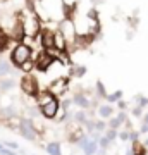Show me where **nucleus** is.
<instances>
[{"label": "nucleus", "mask_w": 148, "mask_h": 155, "mask_svg": "<svg viewBox=\"0 0 148 155\" xmlns=\"http://www.w3.org/2000/svg\"><path fill=\"white\" fill-rule=\"evenodd\" d=\"M29 57H31V48H29L28 45H24V43H19L16 48L12 50L11 59H12V62H14L16 66H22L24 62L29 61Z\"/></svg>", "instance_id": "nucleus-1"}, {"label": "nucleus", "mask_w": 148, "mask_h": 155, "mask_svg": "<svg viewBox=\"0 0 148 155\" xmlns=\"http://www.w3.org/2000/svg\"><path fill=\"white\" fill-rule=\"evenodd\" d=\"M22 28H24V36H29V38H33L36 35L40 33V21L36 19L35 14H28V17L22 21Z\"/></svg>", "instance_id": "nucleus-2"}, {"label": "nucleus", "mask_w": 148, "mask_h": 155, "mask_svg": "<svg viewBox=\"0 0 148 155\" xmlns=\"http://www.w3.org/2000/svg\"><path fill=\"white\" fill-rule=\"evenodd\" d=\"M41 107V114H43L47 119H54L55 116H57V110H59V102L52 97V98L48 100V102H45Z\"/></svg>", "instance_id": "nucleus-3"}, {"label": "nucleus", "mask_w": 148, "mask_h": 155, "mask_svg": "<svg viewBox=\"0 0 148 155\" xmlns=\"http://www.w3.org/2000/svg\"><path fill=\"white\" fill-rule=\"evenodd\" d=\"M19 131H21V134L26 140L36 138V131H35V127H33V121H29V119H22L19 122Z\"/></svg>", "instance_id": "nucleus-4"}, {"label": "nucleus", "mask_w": 148, "mask_h": 155, "mask_svg": "<svg viewBox=\"0 0 148 155\" xmlns=\"http://www.w3.org/2000/svg\"><path fill=\"white\" fill-rule=\"evenodd\" d=\"M21 90L24 93L28 95H38V88H36V81H35V78L31 76H24L21 79Z\"/></svg>", "instance_id": "nucleus-5"}, {"label": "nucleus", "mask_w": 148, "mask_h": 155, "mask_svg": "<svg viewBox=\"0 0 148 155\" xmlns=\"http://www.w3.org/2000/svg\"><path fill=\"white\" fill-rule=\"evenodd\" d=\"M54 62H55L54 57L50 55V54H47V52H45V54H41V55H40L38 62H36V66H38L40 71H47V69H48L52 64H54Z\"/></svg>", "instance_id": "nucleus-6"}, {"label": "nucleus", "mask_w": 148, "mask_h": 155, "mask_svg": "<svg viewBox=\"0 0 148 155\" xmlns=\"http://www.w3.org/2000/svg\"><path fill=\"white\" fill-rule=\"evenodd\" d=\"M41 47L47 50L54 48V33L52 31H48V29H45V31H41Z\"/></svg>", "instance_id": "nucleus-7"}, {"label": "nucleus", "mask_w": 148, "mask_h": 155, "mask_svg": "<svg viewBox=\"0 0 148 155\" xmlns=\"http://www.w3.org/2000/svg\"><path fill=\"white\" fill-rule=\"evenodd\" d=\"M12 38L21 41L24 38V28H22V21H16V26H14V31H12Z\"/></svg>", "instance_id": "nucleus-8"}, {"label": "nucleus", "mask_w": 148, "mask_h": 155, "mask_svg": "<svg viewBox=\"0 0 148 155\" xmlns=\"http://www.w3.org/2000/svg\"><path fill=\"white\" fill-rule=\"evenodd\" d=\"M83 150H84V153H86V155L97 153V143H95L93 140H88L86 143L83 145Z\"/></svg>", "instance_id": "nucleus-9"}, {"label": "nucleus", "mask_w": 148, "mask_h": 155, "mask_svg": "<svg viewBox=\"0 0 148 155\" xmlns=\"http://www.w3.org/2000/svg\"><path fill=\"white\" fill-rule=\"evenodd\" d=\"M7 45H9V36L5 35V31L0 28V52H4L7 48Z\"/></svg>", "instance_id": "nucleus-10"}, {"label": "nucleus", "mask_w": 148, "mask_h": 155, "mask_svg": "<svg viewBox=\"0 0 148 155\" xmlns=\"http://www.w3.org/2000/svg\"><path fill=\"white\" fill-rule=\"evenodd\" d=\"M47 152H48L50 155H61V145L59 143H48L47 145Z\"/></svg>", "instance_id": "nucleus-11"}, {"label": "nucleus", "mask_w": 148, "mask_h": 155, "mask_svg": "<svg viewBox=\"0 0 148 155\" xmlns=\"http://www.w3.org/2000/svg\"><path fill=\"white\" fill-rule=\"evenodd\" d=\"M74 104H77L79 107H83V109H86V107H90V102H88V98H84L81 93L76 95L74 97Z\"/></svg>", "instance_id": "nucleus-12"}, {"label": "nucleus", "mask_w": 148, "mask_h": 155, "mask_svg": "<svg viewBox=\"0 0 148 155\" xmlns=\"http://www.w3.org/2000/svg\"><path fill=\"white\" fill-rule=\"evenodd\" d=\"M133 155H146V150H145V147L140 143H134L133 145V148H131Z\"/></svg>", "instance_id": "nucleus-13"}, {"label": "nucleus", "mask_w": 148, "mask_h": 155, "mask_svg": "<svg viewBox=\"0 0 148 155\" xmlns=\"http://www.w3.org/2000/svg\"><path fill=\"white\" fill-rule=\"evenodd\" d=\"M98 114L102 117H109L110 114H112V107H110V105H102L98 109Z\"/></svg>", "instance_id": "nucleus-14"}, {"label": "nucleus", "mask_w": 148, "mask_h": 155, "mask_svg": "<svg viewBox=\"0 0 148 155\" xmlns=\"http://www.w3.org/2000/svg\"><path fill=\"white\" fill-rule=\"evenodd\" d=\"M9 71H11V67H9V64H7L5 61H0V76H4V74H7Z\"/></svg>", "instance_id": "nucleus-15"}, {"label": "nucleus", "mask_w": 148, "mask_h": 155, "mask_svg": "<svg viewBox=\"0 0 148 155\" xmlns=\"http://www.w3.org/2000/svg\"><path fill=\"white\" fill-rule=\"evenodd\" d=\"M122 97V91L119 90V91H115L114 95H107V98H109V102H117V100H121Z\"/></svg>", "instance_id": "nucleus-16"}, {"label": "nucleus", "mask_w": 148, "mask_h": 155, "mask_svg": "<svg viewBox=\"0 0 148 155\" xmlns=\"http://www.w3.org/2000/svg\"><path fill=\"white\" fill-rule=\"evenodd\" d=\"M97 90H98L100 97H107V93H105V86L102 84V81H98V83H97Z\"/></svg>", "instance_id": "nucleus-17"}, {"label": "nucleus", "mask_w": 148, "mask_h": 155, "mask_svg": "<svg viewBox=\"0 0 148 155\" xmlns=\"http://www.w3.org/2000/svg\"><path fill=\"white\" fill-rule=\"evenodd\" d=\"M74 119H76L77 122H84L86 121V116H84V112H77L76 116H74Z\"/></svg>", "instance_id": "nucleus-18"}, {"label": "nucleus", "mask_w": 148, "mask_h": 155, "mask_svg": "<svg viewBox=\"0 0 148 155\" xmlns=\"http://www.w3.org/2000/svg\"><path fill=\"white\" fill-rule=\"evenodd\" d=\"M119 126H121V121H119L117 117H115V119H112V121H110V127H112V129H115V127H119Z\"/></svg>", "instance_id": "nucleus-19"}, {"label": "nucleus", "mask_w": 148, "mask_h": 155, "mask_svg": "<svg viewBox=\"0 0 148 155\" xmlns=\"http://www.w3.org/2000/svg\"><path fill=\"white\" fill-rule=\"evenodd\" d=\"M115 136H117V133H115V129H110L109 133H107V140H109V141H112V140H114Z\"/></svg>", "instance_id": "nucleus-20"}, {"label": "nucleus", "mask_w": 148, "mask_h": 155, "mask_svg": "<svg viewBox=\"0 0 148 155\" xmlns=\"http://www.w3.org/2000/svg\"><path fill=\"white\" fill-rule=\"evenodd\" d=\"M5 147H11V148H14V150H19V145L14 143V141H5Z\"/></svg>", "instance_id": "nucleus-21"}, {"label": "nucleus", "mask_w": 148, "mask_h": 155, "mask_svg": "<svg viewBox=\"0 0 148 155\" xmlns=\"http://www.w3.org/2000/svg\"><path fill=\"white\" fill-rule=\"evenodd\" d=\"M12 84H14L12 81H2V88H4V90H9Z\"/></svg>", "instance_id": "nucleus-22"}, {"label": "nucleus", "mask_w": 148, "mask_h": 155, "mask_svg": "<svg viewBox=\"0 0 148 155\" xmlns=\"http://www.w3.org/2000/svg\"><path fill=\"white\" fill-rule=\"evenodd\" d=\"M136 98H138V102H140V107H143V105H146L148 104V100L143 98V97H136Z\"/></svg>", "instance_id": "nucleus-23"}, {"label": "nucleus", "mask_w": 148, "mask_h": 155, "mask_svg": "<svg viewBox=\"0 0 148 155\" xmlns=\"http://www.w3.org/2000/svg\"><path fill=\"white\" fill-rule=\"evenodd\" d=\"M0 153H2V155H16L14 152H11V150H5V148H0Z\"/></svg>", "instance_id": "nucleus-24"}, {"label": "nucleus", "mask_w": 148, "mask_h": 155, "mask_svg": "<svg viewBox=\"0 0 148 155\" xmlns=\"http://www.w3.org/2000/svg\"><path fill=\"white\" fill-rule=\"evenodd\" d=\"M109 143L110 141L107 138H100V145H102V147H109Z\"/></svg>", "instance_id": "nucleus-25"}, {"label": "nucleus", "mask_w": 148, "mask_h": 155, "mask_svg": "<svg viewBox=\"0 0 148 155\" xmlns=\"http://www.w3.org/2000/svg\"><path fill=\"white\" fill-rule=\"evenodd\" d=\"M121 140H129V133H127V131L121 133Z\"/></svg>", "instance_id": "nucleus-26"}, {"label": "nucleus", "mask_w": 148, "mask_h": 155, "mask_svg": "<svg viewBox=\"0 0 148 155\" xmlns=\"http://www.w3.org/2000/svg\"><path fill=\"white\" fill-rule=\"evenodd\" d=\"M83 74H84V67H79L76 71V76H83Z\"/></svg>", "instance_id": "nucleus-27"}, {"label": "nucleus", "mask_w": 148, "mask_h": 155, "mask_svg": "<svg viewBox=\"0 0 148 155\" xmlns=\"http://www.w3.org/2000/svg\"><path fill=\"white\" fill-rule=\"evenodd\" d=\"M140 114H141V107L138 105L136 109H134V116H140Z\"/></svg>", "instance_id": "nucleus-28"}, {"label": "nucleus", "mask_w": 148, "mask_h": 155, "mask_svg": "<svg viewBox=\"0 0 148 155\" xmlns=\"http://www.w3.org/2000/svg\"><path fill=\"white\" fill-rule=\"evenodd\" d=\"M117 119H119V121H124V119H126V114H119V116H117Z\"/></svg>", "instance_id": "nucleus-29"}, {"label": "nucleus", "mask_w": 148, "mask_h": 155, "mask_svg": "<svg viewBox=\"0 0 148 155\" xmlns=\"http://www.w3.org/2000/svg\"><path fill=\"white\" fill-rule=\"evenodd\" d=\"M129 138H131V140H136V138H138V133H129Z\"/></svg>", "instance_id": "nucleus-30"}, {"label": "nucleus", "mask_w": 148, "mask_h": 155, "mask_svg": "<svg viewBox=\"0 0 148 155\" xmlns=\"http://www.w3.org/2000/svg\"><path fill=\"white\" fill-rule=\"evenodd\" d=\"M97 127H98V129H104L105 124H104V122H97Z\"/></svg>", "instance_id": "nucleus-31"}, {"label": "nucleus", "mask_w": 148, "mask_h": 155, "mask_svg": "<svg viewBox=\"0 0 148 155\" xmlns=\"http://www.w3.org/2000/svg\"><path fill=\"white\" fill-rule=\"evenodd\" d=\"M141 131H143V133H146V131H148V124H143V126H141Z\"/></svg>", "instance_id": "nucleus-32"}, {"label": "nucleus", "mask_w": 148, "mask_h": 155, "mask_svg": "<svg viewBox=\"0 0 148 155\" xmlns=\"http://www.w3.org/2000/svg\"><path fill=\"white\" fill-rule=\"evenodd\" d=\"M119 109H126V104L124 102H119Z\"/></svg>", "instance_id": "nucleus-33"}, {"label": "nucleus", "mask_w": 148, "mask_h": 155, "mask_svg": "<svg viewBox=\"0 0 148 155\" xmlns=\"http://www.w3.org/2000/svg\"><path fill=\"white\" fill-rule=\"evenodd\" d=\"M143 121H145V124H148V114L145 116V119H143Z\"/></svg>", "instance_id": "nucleus-34"}, {"label": "nucleus", "mask_w": 148, "mask_h": 155, "mask_svg": "<svg viewBox=\"0 0 148 155\" xmlns=\"http://www.w3.org/2000/svg\"><path fill=\"white\" fill-rule=\"evenodd\" d=\"M145 143H146V145H148V140H146V141H145Z\"/></svg>", "instance_id": "nucleus-35"}, {"label": "nucleus", "mask_w": 148, "mask_h": 155, "mask_svg": "<svg viewBox=\"0 0 148 155\" xmlns=\"http://www.w3.org/2000/svg\"><path fill=\"white\" fill-rule=\"evenodd\" d=\"M0 148H2V145H0Z\"/></svg>", "instance_id": "nucleus-36"}]
</instances>
